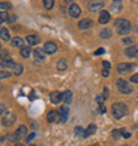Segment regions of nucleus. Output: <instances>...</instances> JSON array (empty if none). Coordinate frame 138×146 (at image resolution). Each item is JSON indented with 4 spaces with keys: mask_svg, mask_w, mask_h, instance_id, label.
<instances>
[{
    "mask_svg": "<svg viewBox=\"0 0 138 146\" xmlns=\"http://www.w3.org/2000/svg\"><path fill=\"white\" fill-rule=\"evenodd\" d=\"M111 114L114 118H122L127 114V108L126 105L122 102H115L111 105Z\"/></svg>",
    "mask_w": 138,
    "mask_h": 146,
    "instance_id": "1",
    "label": "nucleus"
},
{
    "mask_svg": "<svg viewBox=\"0 0 138 146\" xmlns=\"http://www.w3.org/2000/svg\"><path fill=\"white\" fill-rule=\"evenodd\" d=\"M114 27H117L119 35H125L127 32H130L131 24H130V21L126 19H115L114 20Z\"/></svg>",
    "mask_w": 138,
    "mask_h": 146,
    "instance_id": "2",
    "label": "nucleus"
},
{
    "mask_svg": "<svg viewBox=\"0 0 138 146\" xmlns=\"http://www.w3.org/2000/svg\"><path fill=\"white\" fill-rule=\"evenodd\" d=\"M115 85H117V88H118L119 92L123 93V94H129V93L133 92V86H131L127 81L122 80V78H118L117 82H115Z\"/></svg>",
    "mask_w": 138,
    "mask_h": 146,
    "instance_id": "3",
    "label": "nucleus"
},
{
    "mask_svg": "<svg viewBox=\"0 0 138 146\" xmlns=\"http://www.w3.org/2000/svg\"><path fill=\"white\" fill-rule=\"evenodd\" d=\"M15 121H16V117L13 113H11V111H8L7 114L3 117V119H1V122H3L4 126H11Z\"/></svg>",
    "mask_w": 138,
    "mask_h": 146,
    "instance_id": "4",
    "label": "nucleus"
},
{
    "mask_svg": "<svg viewBox=\"0 0 138 146\" xmlns=\"http://www.w3.org/2000/svg\"><path fill=\"white\" fill-rule=\"evenodd\" d=\"M81 15V8L80 5H77V4L73 3L70 7H69V16L73 17V19H76V17H80Z\"/></svg>",
    "mask_w": 138,
    "mask_h": 146,
    "instance_id": "5",
    "label": "nucleus"
},
{
    "mask_svg": "<svg viewBox=\"0 0 138 146\" xmlns=\"http://www.w3.org/2000/svg\"><path fill=\"white\" fill-rule=\"evenodd\" d=\"M57 50V45H56V42L53 41H46L44 44V52L48 54H53L54 52Z\"/></svg>",
    "mask_w": 138,
    "mask_h": 146,
    "instance_id": "6",
    "label": "nucleus"
},
{
    "mask_svg": "<svg viewBox=\"0 0 138 146\" xmlns=\"http://www.w3.org/2000/svg\"><path fill=\"white\" fill-rule=\"evenodd\" d=\"M27 126L25 125H20L19 127H17V130L15 131V135H16V139L19 141V139L21 138H27Z\"/></svg>",
    "mask_w": 138,
    "mask_h": 146,
    "instance_id": "7",
    "label": "nucleus"
},
{
    "mask_svg": "<svg viewBox=\"0 0 138 146\" xmlns=\"http://www.w3.org/2000/svg\"><path fill=\"white\" fill-rule=\"evenodd\" d=\"M125 54H126L127 57H130V58L137 57V56H138V46L137 45L127 46L126 49H125Z\"/></svg>",
    "mask_w": 138,
    "mask_h": 146,
    "instance_id": "8",
    "label": "nucleus"
},
{
    "mask_svg": "<svg viewBox=\"0 0 138 146\" xmlns=\"http://www.w3.org/2000/svg\"><path fill=\"white\" fill-rule=\"evenodd\" d=\"M68 115H69V108H68V105H62L61 108H60V122H61V123L66 122Z\"/></svg>",
    "mask_w": 138,
    "mask_h": 146,
    "instance_id": "9",
    "label": "nucleus"
},
{
    "mask_svg": "<svg viewBox=\"0 0 138 146\" xmlns=\"http://www.w3.org/2000/svg\"><path fill=\"white\" fill-rule=\"evenodd\" d=\"M46 119H48V122L50 123H54L56 121H60V111L57 110H50L46 115Z\"/></svg>",
    "mask_w": 138,
    "mask_h": 146,
    "instance_id": "10",
    "label": "nucleus"
},
{
    "mask_svg": "<svg viewBox=\"0 0 138 146\" xmlns=\"http://www.w3.org/2000/svg\"><path fill=\"white\" fill-rule=\"evenodd\" d=\"M104 7V3L102 1H90L88 5L89 8V11L90 12H97V11H100V9H102Z\"/></svg>",
    "mask_w": 138,
    "mask_h": 146,
    "instance_id": "11",
    "label": "nucleus"
},
{
    "mask_svg": "<svg viewBox=\"0 0 138 146\" xmlns=\"http://www.w3.org/2000/svg\"><path fill=\"white\" fill-rule=\"evenodd\" d=\"M49 97H50V101H52V104H58L60 101H62V94L58 92V90L50 92Z\"/></svg>",
    "mask_w": 138,
    "mask_h": 146,
    "instance_id": "12",
    "label": "nucleus"
},
{
    "mask_svg": "<svg viewBox=\"0 0 138 146\" xmlns=\"http://www.w3.org/2000/svg\"><path fill=\"white\" fill-rule=\"evenodd\" d=\"M0 65H1V70L4 69H8V68H15L16 62H13L11 58H4L0 61Z\"/></svg>",
    "mask_w": 138,
    "mask_h": 146,
    "instance_id": "13",
    "label": "nucleus"
},
{
    "mask_svg": "<svg viewBox=\"0 0 138 146\" xmlns=\"http://www.w3.org/2000/svg\"><path fill=\"white\" fill-rule=\"evenodd\" d=\"M131 68H133V65L129 64V62H121V64L117 65V70H118L119 73H126V72H129Z\"/></svg>",
    "mask_w": 138,
    "mask_h": 146,
    "instance_id": "14",
    "label": "nucleus"
},
{
    "mask_svg": "<svg viewBox=\"0 0 138 146\" xmlns=\"http://www.w3.org/2000/svg\"><path fill=\"white\" fill-rule=\"evenodd\" d=\"M93 27V21L90 19H82L78 23V28L80 29H88V28Z\"/></svg>",
    "mask_w": 138,
    "mask_h": 146,
    "instance_id": "15",
    "label": "nucleus"
},
{
    "mask_svg": "<svg viewBox=\"0 0 138 146\" xmlns=\"http://www.w3.org/2000/svg\"><path fill=\"white\" fill-rule=\"evenodd\" d=\"M109 20H110V13H109L107 11H102V12H101L100 17H98V23H100V24H106Z\"/></svg>",
    "mask_w": 138,
    "mask_h": 146,
    "instance_id": "16",
    "label": "nucleus"
},
{
    "mask_svg": "<svg viewBox=\"0 0 138 146\" xmlns=\"http://www.w3.org/2000/svg\"><path fill=\"white\" fill-rule=\"evenodd\" d=\"M11 44H12V46H15V48H20V49H21V48H24L23 38H21V37H17V36L12 38V40H11Z\"/></svg>",
    "mask_w": 138,
    "mask_h": 146,
    "instance_id": "17",
    "label": "nucleus"
},
{
    "mask_svg": "<svg viewBox=\"0 0 138 146\" xmlns=\"http://www.w3.org/2000/svg\"><path fill=\"white\" fill-rule=\"evenodd\" d=\"M27 42H28V45H37L38 42H40V37L36 35H28Z\"/></svg>",
    "mask_w": 138,
    "mask_h": 146,
    "instance_id": "18",
    "label": "nucleus"
},
{
    "mask_svg": "<svg viewBox=\"0 0 138 146\" xmlns=\"http://www.w3.org/2000/svg\"><path fill=\"white\" fill-rule=\"evenodd\" d=\"M0 37H1V40H3V41H5V42L11 40V37H9V32H8V29L5 27L0 28Z\"/></svg>",
    "mask_w": 138,
    "mask_h": 146,
    "instance_id": "19",
    "label": "nucleus"
},
{
    "mask_svg": "<svg viewBox=\"0 0 138 146\" xmlns=\"http://www.w3.org/2000/svg\"><path fill=\"white\" fill-rule=\"evenodd\" d=\"M121 9H122V1L115 0V1H113V3H111V5H110V11L111 12H117V13H118Z\"/></svg>",
    "mask_w": 138,
    "mask_h": 146,
    "instance_id": "20",
    "label": "nucleus"
},
{
    "mask_svg": "<svg viewBox=\"0 0 138 146\" xmlns=\"http://www.w3.org/2000/svg\"><path fill=\"white\" fill-rule=\"evenodd\" d=\"M33 56H34V58H37V60H44V58H45V52H44L41 48H36L33 52Z\"/></svg>",
    "mask_w": 138,
    "mask_h": 146,
    "instance_id": "21",
    "label": "nucleus"
},
{
    "mask_svg": "<svg viewBox=\"0 0 138 146\" xmlns=\"http://www.w3.org/2000/svg\"><path fill=\"white\" fill-rule=\"evenodd\" d=\"M97 131V126L94 125V123H92V125H89L88 129L85 130V137H89V135H93L94 133Z\"/></svg>",
    "mask_w": 138,
    "mask_h": 146,
    "instance_id": "22",
    "label": "nucleus"
},
{
    "mask_svg": "<svg viewBox=\"0 0 138 146\" xmlns=\"http://www.w3.org/2000/svg\"><path fill=\"white\" fill-rule=\"evenodd\" d=\"M100 37L101 38H109V37H111V29H109V28H104V29H101Z\"/></svg>",
    "mask_w": 138,
    "mask_h": 146,
    "instance_id": "23",
    "label": "nucleus"
},
{
    "mask_svg": "<svg viewBox=\"0 0 138 146\" xmlns=\"http://www.w3.org/2000/svg\"><path fill=\"white\" fill-rule=\"evenodd\" d=\"M72 100V92L70 90H65V92L62 93V101L65 102V104H69Z\"/></svg>",
    "mask_w": 138,
    "mask_h": 146,
    "instance_id": "24",
    "label": "nucleus"
},
{
    "mask_svg": "<svg viewBox=\"0 0 138 146\" xmlns=\"http://www.w3.org/2000/svg\"><path fill=\"white\" fill-rule=\"evenodd\" d=\"M20 54H21L24 58H28L29 56H31V48H28V46L21 48V49H20Z\"/></svg>",
    "mask_w": 138,
    "mask_h": 146,
    "instance_id": "25",
    "label": "nucleus"
},
{
    "mask_svg": "<svg viewBox=\"0 0 138 146\" xmlns=\"http://www.w3.org/2000/svg\"><path fill=\"white\" fill-rule=\"evenodd\" d=\"M74 134H76V137L81 138V137H85V131L81 126H76L74 127Z\"/></svg>",
    "mask_w": 138,
    "mask_h": 146,
    "instance_id": "26",
    "label": "nucleus"
},
{
    "mask_svg": "<svg viewBox=\"0 0 138 146\" xmlns=\"http://www.w3.org/2000/svg\"><path fill=\"white\" fill-rule=\"evenodd\" d=\"M66 68H68V64H66L65 60H64V58L58 60V62H57V69L58 70H65Z\"/></svg>",
    "mask_w": 138,
    "mask_h": 146,
    "instance_id": "27",
    "label": "nucleus"
},
{
    "mask_svg": "<svg viewBox=\"0 0 138 146\" xmlns=\"http://www.w3.org/2000/svg\"><path fill=\"white\" fill-rule=\"evenodd\" d=\"M13 73H15V76H20L23 73V65L19 64V62H16L15 68H13Z\"/></svg>",
    "mask_w": 138,
    "mask_h": 146,
    "instance_id": "28",
    "label": "nucleus"
},
{
    "mask_svg": "<svg viewBox=\"0 0 138 146\" xmlns=\"http://www.w3.org/2000/svg\"><path fill=\"white\" fill-rule=\"evenodd\" d=\"M42 4H44V7L46 8V9H52L54 5V1L53 0H44L42 1Z\"/></svg>",
    "mask_w": 138,
    "mask_h": 146,
    "instance_id": "29",
    "label": "nucleus"
},
{
    "mask_svg": "<svg viewBox=\"0 0 138 146\" xmlns=\"http://www.w3.org/2000/svg\"><path fill=\"white\" fill-rule=\"evenodd\" d=\"M8 17H9V15H8L7 12H4V11H1V13H0V21L1 23H8Z\"/></svg>",
    "mask_w": 138,
    "mask_h": 146,
    "instance_id": "30",
    "label": "nucleus"
},
{
    "mask_svg": "<svg viewBox=\"0 0 138 146\" xmlns=\"http://www.w3.org/2000/svg\"><path fill=\"white\" fill-rule=\"evenodd\" d=\"M122 133H125L123 129H119V130H113L111 131V135H113V138H118L119 135H122Z\"/></svg>",
    "mask_w": 138,
    "mask_h": 146,
    "instance_id": "31",
    "label": "nucleus"
},
{
    "mask_svg": "<svg viewBox=\"0 0 138 146\" xmlns=\"http://www.w3.org/2000/svg\"><path fill=\"white\" fill-rule=\"evenodd\" d=\"M0 7H1V11H4V9L7 11V9H9L12 5L9 3H4V1H1V3H0Z\"/></svg>",
    "mask_w": 138,
    "mask_h": 146,
    "instance_id": "32",
    "label": "nucleus"
},
{
    "mask_svg": "<svg viewBox=\"0 0 138 146\" xmlns=\"http://www.w3.org/2000/svg\"><path fill=\"white\" fill-rule=\"evenodd\" d=\"M9 76H11V73L4 72V70H1V72H0V78H1V80H4V78H8Z\"/></svg>",
    "mask_w": 138,
    "mask_h": 146,
    "instance_id": "33",
    "label": "nucleus"
},
{
    "mask_svg": "<svg viewBox=\"0 0 138 146\" xmlns=\"http://www.w3.org/2000/svg\"><path fill=\"white\" fill-rule=\"evenodd\" d=\"M123 44H133V37H125L122 40Z\"/></svg>",
    "mask_w": 138,
    "mask_h": 146,
    "instance_id": "34",
    "label": "nucleus"
},
{
    "mask_svg": "<svg viewBox=\"0 0 138 146\" xmlns=\"http://www.w3.org/2000/svg\"><path fill=\"white\" fill-rule=\"evenodd\" d=\"M102 66H104V68H105V69H107V70H109V69H110V68H111V64H110V62H109V61H102Z\"/></svg>",
    "mask_w": 138,
    "mask_h": 146,
    "instance_id": "35",
    "label": "nucleus"
},
{
    "mask_svg": "<svg viewBox=\"0 0 138 146\" xmlns=\"http://www.w3.org/2000/svg\"><path fill=\"white\" fill-rule=\"evenodd\" d=\"M34 137H36V134H34V133H31V134L27 135V138H25V139H27V142H31V141L34 138Z\"/></svg>",
    "mask_w": 138,
    "mask_h": 146,
    "instance_id": "36",
    "label": "nucleus"
},
{
    "mask_svg": "<svg viewBox=\"0 0 138 146\" xmlns=\"http://www.w3.org/2000/svg\"><path fill=\"white\" fill-rule=\"evenodd\" d=\"M130 81H131V82H134V84H138V73H137V74H133V76H131Z\"/></svg>",
    "mask_w": 138,
    "mask_h": 146,
    "instance_id": "37",
    "label": "nucleus"
},
{
    "mask_svg": "<svg viewBox=\"0 0 138 146\" xmlns=\"http://www.w3.org/2000/svg\"><path fill=\"white\" fill-rule=\"evenodd\" d=\"M107 97H109V89L105 86V88H104V98H105V100H107Z\"/></svg>",
    "mask_w": 138,
    "mask_h": 146,
    "instance_id": "38",
    "label": "nucleus"
},
{
    "mask_svg": "<svg viewBox=\"0 0 138 146\" xmlns=\"http://www.w3.org/2000/svg\"><path fill=\"white\" fill-rule=\"evenodd\" d=\"M16 20V15H9V17H8V23H13Z\"/></svg>",
    "mask_w": 138,
    "mask_h": 146,
    "instance_id": "39",
    "label": "nucleus"
},
{
    "mask_svg": "<svg viewBox=\"0 0 138 146\" xmlns=\"http://www.w3.org/2000/svg\"><path fill=\"white\" fill-rule=\"evenodd\" d=\"M96 100H97V102H98L100 105H102V102H104V100H105V98H104V97H101V96H97Z\"/></svg>",
    "mask_w": 138,
    "mask_h": 146,
    "instance_id": "40",
    "label": "nucleus"
},
{
    "mask_svg": "<svg viewBox=\"0 0 138 146\" xmlns=\"http://www.w3.org/2000/svg\"><path fill=\"white\" fill-rule=\"evenodd\" d=\"M100 113L104 114V113H106V108L104 106V105H100Z\"/></svg>",
    "mask_w": 138,
    "mask_h": 146,
    "instance_id": "41",
    "label": "nucleus"
},
{
    "mask_svg": "<svg viewBox=\"0 0 138 146\" xmlns=\"http://www.w3.org/2000/svg\"><path fill=\"white\" fill-rule=\"evenodd\" d=\"M104 52H105V50H104L102 48H100V49H97L96 52H94V54H97V56H98V54H102Z\"/></svg>",
    "mask_w": 138,
    "mask_h": 146,
    "instance_id": "42",
    "label": "nucleus"
},
{
    "mask_svg": "<svg viewBox=\"0 0 138 146\" xmlns=\"http://www.w3.org/2000/svg\"><path fill=\"white\" fill-rule=\"evenodd\" d=\"M102 76L104 77H107V76H109V70H107V69H104L102 70Z\"/></svg>",
    "mask_w": 138,
    "mask_h": 146,
    "instance_id": "43",
    "label": "nucleus"
},
{
    "mask_svg": "<svg viewBox=\"0 0 138 146\" xmlns=\"http://www.w3.org/2000/svg\"><path fill=\"white\" fill-rule=\"evenodd\" d=\"M0 110H1V114H3V113H4V104L0 105Z\"/></svg>",
    "mask_w": 138,
    "mask_h": 146,
    "instance_id": "44",
    "label": "nucleus"
},
{
    "mask_svg": "<svg viewBox=\"0 0 138 146\" xmlns=\"http://www.w3.org/2000/svg\"><path fill=\"white\" fill-rule=\"evenodd\" d=\"M123 137H125V138H129V137H130V133H125V134H123Z\"/></svg>",
    "mask_w": 138,
    "mask_h": 146,
    "instance_id": "45",
    "label": "nucleus"
},
{
    "mask_svg": "<svg viewBox=\"0 0 138 146\" xmlns=\"http://www.w3.org/2000/svg\"><path fill=\"white\" fill-rule=\"evenodd\" d=\"M15 146H24V145H21V143H17V145H15Z\"/></svg>",
    "mask_w": 138,
    "mask_h": 146,
    "instance_id": "46",
    "label": "nucleus"
},
{
    "mask_svg": "<svg viewBox=\"0 0 138 146\" xmlns=\"http://www.w3.org/2000/svg\"><path fill=\"white\" fill-rule=\"evenodd\" d=\"M29 146H36V145H33V143H31V145H29Z\"/></svg>",
    "mask_w": 138,
    "mask_h": 146,
    "instance_id": "47",
    "label": "nucleus"
},
{
    "mask_svg": "<svg viewBox=\"0 0 138 146\" xmlns=\"http://www.w3.org/2000/svg\"><path fill=\"white\" fill-rule=\"evenodd\" d=\"M122 146H130V145H122Z\"/></svg>",
    "mask_w": 138,
    "mask_h": 146,
    "instance_id": "48",
    "label": "nucleus"
}]
</instances>
